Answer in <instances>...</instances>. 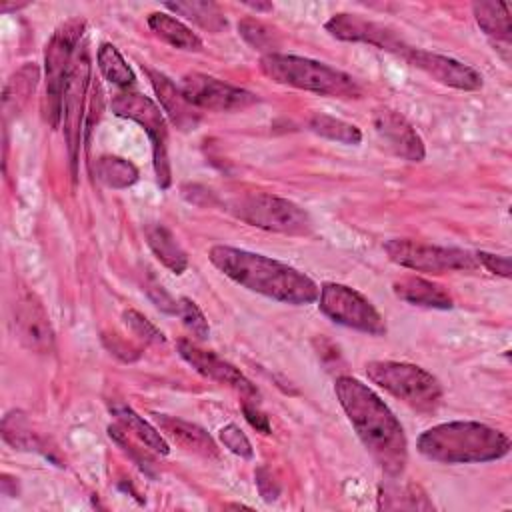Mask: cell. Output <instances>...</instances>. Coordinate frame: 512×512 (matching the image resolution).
Returning a JSON list of instances; mask_svg holds the SVG:
<instances>
[{
	"instance_id": "cell-1",
	"label": "cell",
	"mask_w": 512,
	"mask_h": 512,
	"mask_svg": "<svg viewBox=\"0 0 512 512\" xmlns=\"http://www.w3.org/2000/svg\"><path fill=\"white\" fill-rule=\"evenodd\" d=\"M334 392L360 442L376 464L386 474L398 476L408 460V442L394 412L358 378L338 376Z\"/></svg>"
},
{
	"instance_id": "cell-2",
	"label": "cell",
	"mask_w": 512,
	"mask_h": 512,
	"mask_svg": "<svg viewBox=\"0 0 512 512\" xmlns=\"http://www.w3.org/2000/svg\"><path fill=\"white\" fill-rule=\"evenodd\" d=\"M208 258L226 278L270 300L292 306H304L318 300L320 288L310 276L270 256L216 244L210 248Z\"/></svg>"
},
{
	"instance_id": "cell-3",
	"label": "cell",
	"mask_w": 512,
	"mask_h": 512,
	"mask_svg": "<svg viewBox=\"0 0 512 512\" xmlns=\"http://www.w3.org/2000/svg\"><path fill=\"white\" fill-rule=\"evenodd\" d=\"M510 438L482 422H442L418 436V452L440 464H482L500 460L510 452Z\"/></svg>"
},
{
	"instance_id": "cell-4",
	"label": "cell",
	"mask_w": 512,
	"mask_h": 512,
	"mask_svg": "<svg viewBox=\"0 0 512 512\" xmlns=\"http://www.w3.org/2000/svg\"><path fill=\"white\" fill-rule=\"evenodd\" d=\"M260 72L282 86L314 92L330 98H360L362 86L358 80L324 62L294 56V54H266L260 58Z\"/></svg>"
},
{
	"instance_id": "cell-5",
	"label": "cell",
	"mask_w": 512,
	"mask_h": 512,
	"mask_svg": "<svg viewBox=\"0 0 512 512\" xmlns=\"http://www.w3.org/2000/svg\"><path fill=\"white\" fill-rule=\"evenodd\" d=\"M86 22L80 18H72L60 24L50 36L44 52V68H46V88L42 98V114L50 128H58L62 124V102L64 88L72 68L74 54L82 44Z\"/></svg>"
},
{
	"instance_id": "cell-6",
	"label": "cell",
	"mask_w": 512,
	"mask_h": 512,
	"mask_svg": "<svg viewBox=\"0 0 512 512\" xmlns=\"http://www.w3.org/2000/svg\"><path fill=\"white\" fill-rule=\"evenodd\" d=\"M366 376L418 412H434L442 400L438 378L410 362L372 360L366 364Z\"/></svg>"
},
{
	"instance_id": "cell-7",
	"label": "cell",
	"mask_w": 512,
	"mask_h": 512,
	"mask_svg": "<svg viewBox=\"0 0 512 512\" xmlns=\"http://www.w3.org/2000/svg\"><path fill=\"white\" fill-rule=\"evenodd\" d=\"M228 210L238 220L268 232L298 236L312 230V218L302 206L266 192L240 196L230 202Z\"/></svg>"
},
{
	"instance_id": "cell-8",
	"label": "cell",
	"mask_w": 512,
	"mask_h": 512,
	"mask_svg": "<svg viewBox=\"0 0 512 512\" xmlns=\"http://www.w3.org/2000/svg\"><path fill=\"white\" fill-rule=\"evenodd\" d=\"M110 106L116 116L134 120L146 130L152 144L156 184L166 190L172 182V172H170V160H168V128L160 108L154 104V100L130 88L114 94Z\"/></svg>"
},
{
	"instance_id": "cell-9",
	"label": "cell",
	"mask_w": 512,
	"mask_h": 512,
	"mask_svg": "<svg viewBox=\"0 0 512 512\" xmlns=\"http://www.w3.org/2000/svg\"><path fill=\"white\" fill-rule=\"evenodd\" d=\"M384 250L394 264L424 274L474 272L478 268L474 254L452 246H436L408 238H392L384 244Z\"/></svg>"
},
{
	"instance_id": "cell-10",
	"label": "cell",
	"mask_w": 512,
	"mask_h": 512,
	"mask_svg": "<svg viewBox=\"0 0 512 512\" xmlns=\"http://www.w3.org/2000/svg\"><path fill=\"white\" fill-rule=\"evenodd\" d=\"M318 308L332 322L342 324L346 328L370 334L384 336L386 322L384 316L376 310V306L358 290L338 284L326 282L318 292Z\"/></svg>"
},
{
	"instance_id": "cell-11",
	"label": "cell",
	"mask_w": 512,
	"mask_h": 512,
	"mask_svg": "<svg viewBox=\"0 0 512 512\" xmlns=\"http://www.w3.org/2000/svg\"><path fill=\"white\" fill-rule=\"evenodd\" d=\"M88 86H90V58H88L86 42H82L74 54L72 68L64 88V102H62V124H64V134H66L72 164H76V154L80 148Z\"/></svg>"
},
{
	"instance_id": "cell-12",
	"label": "cell",
	"mask_w": 512,
	"mask_h": 512,
	"mask_svg": "<svg viewBox=\"0 0 512 512\" xmlns=\"http://www.w3.org/2000/svg\"><path fill=\"white\" fill-rule=\"evenodd\" d=\"M180 90L194 108L214 112H238L258 102L256 94L200 72L186 74L182 78Z\"/></svg>"
},
{
	"instance_id": "cell-13",
	"label": "cell",
	"mask_w": 512,
	"mask_h": 512,
	"mask_svg": "<svg viewBox=\"0 0 512 512\" xmlns=\"http://www.w3.org/2000/svg\"><path fill=\"white\" fill-rule=\"evenodd\" d=\"M12 326L18 342L36 354H50L54 350V328L42 300L22 290L12 308Z\"/></svg>"
},
{
	"instance_id": "cell-14",
	"label": "cell",
	"mask_w": 512,
	"mask_h": 512,
	"mask_svg": "<svg viewBox=\"0 0 512 512\" xmlns=\"http://www.w3.org/2000/svg\"><path fill=\"white\" fill-rule=\"evenodd\" d=\"M324 28L330 36L344 42H362L386 52L400 54V56H404L410 50V46L392 28L378 24L374 20H366L358 14H346V12L334 14L324 24Z\"/></svg>"
},
{
	"instance_id": "cell-15",
	"label": "cell",
	"mask_w": 512,
	"mask_h": 512,
	"mask_svg": "<svg viewBox=\"0 0 512 512\" xmlns=\"http://www.w3.org/2000/svg\"><path fill=\"white\" fill-rule=\"evenodd\" d=\"M178 354L204 378L236 390L238 394L244 396V400H258V388L234 364L220 358L218 354L196 346L192 340H180Z\"/></svg>"
},
{
	"instance_id": "cell-16",
	"label": "cell",
	"mask_w": 512,
	"mask_h": 512,
	"mask_svg": "<svg viewBox=\"0 0 512 512\" xmlns=\"http://www.w3.org/2000/svg\"><path fill=\"white\" fill-rule=\"evenodd\" d=\"M404 58L418 70L426 72L430 78H434L436 82L456 88V90H478L482 88V74L470 66L464 64L456 58L444 56V54H436V52H428L422 48H410Z\"/></svg>"
},
{
	"instance_id": "cell-17",
	"label": "cell",
	"mask_w": 512,
	"mask_h": 512,
	"mask_svg": "<svg viewBox=\"0 0 512 512\" xmlns=\"http://www.w3.org/2000/svg\"><path fill=\"white\" fill-rule=\"evenodd\" d=\"M374 130L380 140L400 158L408 162H422L426 156L424 142L416 128L396 110L380 108L374 112Z\"/></svg>"
},
{
	"instance_id": "cell-18",
	"label": "cell",
	"mask_w": 512,
	"mask_h": 512,
	"mask_svg": "<svg viewBox=\"0 0 512 512\" xmlns=\"http://www.w3.org/2000/svg\"><path fill=\"white\" fill-rule=\"evenodd\" d=\"M156 96L158 102L162 106V110L166 112V116L170 118V122L180 128V130H194L200 114L196 112V108L186 100V96L182 94V90L162 72L154 70V68H144Z\"/></svg>"
},
{
	"instance_id": "cell-19",
	"label": "cell",
	"mask_w": 512,
	"mask_h": 512,
	"mask_svg": "<svg viewBox=\"0 0 512 512\" xmlns=\"http://www.w3.org/2000/svg\"><path fill=\"white\" fill-rule=\"evenodd\" d=\"M154 418H156L158 430H162L168 438H172L184 450L206 456V458H218V448L214 440L200 426L174 416H166V414H154Z\"/></svg>"
},
{
	"instance_id": "cell-20",
	"label": "cell",
	"mask_w": 512,
	"mask_h": 512,
	"mask_svg": "<svg viewBox=\"0 0 512 512\" xmlns=\"http://www.w3.org/2000/svg\"><path fill=\"white\" fill-rule=\"evenodd\" d=\"M392 290L400 300L412 306L434 308V310H448L454 306V300L448 294V290L420 276H404L392 284Z\"/></svg>"
},
{
	"instance_id": "cell-21",
	"label": "cell",
	"mask_w": 512,
	"mask_h": 512,
	"mask_svg": "<svg viewBox=\"0 0 512 512\" xmlns=\"http://www.w3.org/2000/svg\"><path fill=\"white\" fill-rule=\"evenodd\" d=\"M146 244L152 250V254L164 264L170 272L182 274L188 268V256L172 230H168L164 224H150L144 230Z\"/></svg>"
},
{
	"instance_id": "cell-22",
	"label": "cell",
	"mask_w": 512,
	"mask_h": 512,
	"mask_svg": "<svg viewBox=\"0 0 512 512\" xmlns=\"http://www.w3.org/2000/svg\"><path fill=\"white\" fill-rule=\"evenodd\" d=\"M148 26L162 42H166L178 50H188V52L202 50V38L196 32H192V28H188L184 22L174 18L172 14L152 12L148 16Z\"/></svg>"
},
{
	"instance_id": "cell-23",
	"label": "cell",
	"mask_w": 512,
	"mask_h": 512,
	"mask_svg": "<svg viewBox=\"0 0 512 512\" xmlns=\"http://www.w3.org/2000/svg\"><path fill=\"white\" fill-rule=\"evenodd\" d=\"M472 12L476 18V24L482 28V32L496 42H504L506 46L510 44L512 38V20H510V10L506 2H474Z\"/></svg>"
},
{
	"instance_id": "cell-24",
	"label": "cell",
	"mask_w": 512,
	"mask_h": 512,
	"mask_svg": "<svg viewBox=\"0 0 512 512\" xmlns=\"http://www.w3.org/2000/svg\"><path fill=\"white\" fill-rule=\"evenodd\" d=\"M110 412H112V416H116L118 424L126 432H132L150 450H154V452H158L162 456L170 452V446L164 440V436L160 434V430L154 428L150 422H146L142 416H138L130 406H126L122 402H114V404H110Z\"/></svg>"
},
{
	"instance_id": "cell-25",
	"label": "cell",
	"mask_w": 512,
	"mask_h": 512,
	"mask_svg": "<svg viewBox=\"0 0 512 512\" xmlns=\"http://www.w3.org/2000/svg\"><path fill=\"white\" fill-rule=\"evenodd\" d=\"M38 76H40L38 66L28 62L8 78L2 92V112L6 118L16 116L22 110L28 96L34 92L38 84Z\"/></svg>"
},
{
	"instance_id": "cell-26",
	"label": "cell",
	"mask_w": 512,
	"mask_h": 512,
	"mask_svg": "<svg viewBox=\"0 0 512 512\" xmlns=\"http://www.w3.org/2000/svg\"><path fill=\"white\" fill-rule=\"evenodd\" d=\"M170 12L184 16L186 20L194 22L196 26H200L206 32L218 34L222 32L228 22L224 18V12L220 10V6L216 2H208V0H188V2H166L164 4Z\"/></svg>"
},
{
	"instance_id": "cell-27",
	"label": "cell",
	"mask_w": 512,
	"mask_h": 512,
	"mask_svg": "<svg viewBox=\"0 0 512 512\" xmlns=\"http://www.w3.org/2000/svg\"><path fill=\"white\" fill-rule=\"evenodd\" d=\"M94 172L104 186L116 188V190L128 188L138 180V168L130 160L120 156H110V154L100 156L96 160Z\"/></svg>"
},
{
	"instance_id": "cell-28",
	"label": "cell",
	"mask_w": 512,
	"mask_h": 512,
	"mask_svg": "<svg viewBox=\"0 0 512 512\" xmlns=\"http://www.w3.org/2000/svg\"><path fill=\"white\" fill-rule=\"evenodd\" d=\"M98 68L110 84H114L122 90H128L134 86L136 78H134L132 68L126 64V60L122 58L118 48L110 42H104L98 48Z\"/></svg>"
},
{
	"instance_id": "cell-29",
	"label": "cell",
	"mask_w": 512,
	"mask_h": 512,
	"mask_svg": "<svg viewBox=\"0 0 512 512\" xmlns=\"http://www.w3.org/2000/svg\"><path fill=\"white\" fill-rule=\"evenodd\" d=\"M310 130L322 138H328L332 142H340V144H346V146H356L362 142V132L358 126L346 122V120H340V118H334V116H328V114H314L308 122Z\"/></svg>"
},
{
	"instance_id": "cell-30",
	"label": "cell",
	"mask_w": 512,
	"mask_h": 512,
	"mask_svg": "<svg viewBox=\"0 0 512 512\" xmlns=\"http://www.w3.org/2000/svg\"><path fill=\"white\" fill-rule=\"evenodd\" d=\"M238 32L240 36L246 40L248 46H252L254 50L264 52L266 54H274L276 48H280V34L274 26L258 20V18H244L238 22Z\"/></svg>"
},
{
	"instance_id": "cell-31",
	"label": "cell",
	"mask_w": 512,
	"mask_h": 512,
	"mask_svg": "<svg viewBox=\"0 0 512 512\" xmlns=\"http://www.w3.org/2000/svg\"><path fill=\"white\" fill-rule=\"evenodd\" d=\"M2 438L16 450H40V442L26 416L18 410H12L2 418Z\"/></svg>"
},
{
	"instance_id": "cell-32",
	"label": "cell",
	"mask_w": 512,
	"mask_h": 512,
	"mask_svg": "<svg viewBox=\"0 0 512 512\" xmlns=\"http://www.w3.org/2000/svg\"><path fill=\"white\" fill-rule=\"evenodd\" d=\"M380 508L396 510V508H416V510H428L432 504L426 500L424 492L418 486H404V488H392L384 486L380 490Z\"/></svg>"
},
{
	"instance_id": "cell-33",
	"label": "cell",
	"mask_w": 512,
	"mask_h": 512,
	"mask_svg": "<svg viewBox=\"0 0 512 512\" xmlns=\"http://www.w3.org/2000/svg\"><path fill=\"white\" fill-rule=\"evenodd\" d=\"M176 316L182 320L184 328L198 340H206L208 334H210V326H208V320L206 316L202 314V310L196 306L194 300L182 296L178 298V304H176Z\"/></svg>"
},
{
	"instance_id": "cell-34",
	"label": "cell",
	"mask_w": 512,
	"mask_h": 512,
	"mask_svg": "<svg viewBox=\"0 0 512 512\" xmlns=\"http://www.w3.org/2000/svg\"><path fill=\"white\" fill-rule=\"evenodd\" d=\"M124 322L132 330V334L142 338L144 342H150V344H164L166 342L164 334L148 318H144L136 310H126L124 312Z\"/></svg>"
},
{
	"instance_id": "cell-35",
	"label": "cell",
	"mask_w": 512,
	"mask_h": 512,
	"mask_svg": "<svg viewBox=\"0 0 512 512\" xmlns=\"http://www.w3.org/2000/svg\"><path fill=\"white\" fill-rule=\"evenodd\" d=\"M218 438H220V442L224 444V448H228L232 454H236V456H240V458H248V460L254 456L252 444H250L248 436L240 430V426H236V424H226L224 428H220Z\"/></svg>"
},
{
	"instance_id": "cell-36",
	"label": "cell",
	"mask_w": 512,
	"mask_h": 512,
	"mask_svg": "<svg viewBox=\"0 0 512 512\" xmlns=\"http://www.w3.org/2000/svg\"><path fill=\"white\" fill-rule=\"evenodd\" d=\"M476 262L482 264L488 272L492 274H498L502 278H510V260L506 256H496V254H490V252H476Z\"/></svg>"
},
{
	"instance_id": "cell-37",
	"label": "cell",
	"mask_w": 512,
	"mask_h": 512,
	"mask_svg": "<svg viewBox=\"0 0 512 512\" xmlns=\"http://www.w3.org/2000/svg\"><path fill=\"white\" fill-rule=\"evenodd\" d=\"M242 412H244V418L250 422V426L256 428V432H260V434H270V432H272V426H270L268 416L258 410L256 402L244 400V402H242Z\"/></svg>"
},
{
	"instance_id": "cell-38",
	"label": "cell",
	"mask_w": 512,
	"mask_h": 512,
	"mask_svg": "<svg viewBox=\"0 0 512 512\" xmlns=\"http://www.w3.org/2000/svg\"><path fill=\"white\" fill-rule=\"evenodd\" d=\"M146 292H148L150 300H152L160 310H164V312H168V314H176V304H178V300H174L160 284H156V282L146 284Z\"/></svg>"
},
{
	"instance_id": "cell-39",
	"label": "cell",
	"mask_w": 512,
	"mask_h": 512,
	"mask_svg": "<svg viewBox=\"0 0 512 512\" xmlns=\"http://www.w3.org/2000/svg\"><path fill=\"white\" fill-rule=\"evenodd\" d=\"M256 484H258L260 496H262L266 502H272V500L278 498L280 488H278V484L272 480V474H270L264 466L256 470Z\"/></svg>"
},
{
	"instance_id": "cell-40",
	"label": "cell",
	"mask_w": 512,
	"mask_h": 512,
	"mask_svg": "<svg viewBox=\"0 0 512 512\" xmlns=\"http://www.w3.org/2000/svg\"><path fill=\"white\" fill-rule=\"evenodd\" d=\"M246 6H250V8H254V10H272V6L270 4H254V2H246Z\"/></svg>"
}]
</instances>
